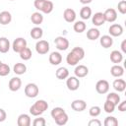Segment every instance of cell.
Instances as JSON below:
<instances>
[{
  "mask_svg": "<svg viewBox=\"0 0 126 126\" xmlns=\"http://www.w3.org/2000/svg\"><path fill=\"white\" fill-rule=\"evenodd\" d=\"M63 18L67 23H73L76 20V12L71 8H67L63 12Z\"/></svg>",
  "mask_w": 126,
  "mask_h": 126,
  "instance_id": "7c38bea8",
  "label": "cell"
},
{
  "mask_svg": "<svg viewBox=\"0 0 126 126\" xmlns=\"http://www.w3.org/2000/svg\"><path fill=\"white\" fill-rule=\"evenodd\" d=\"M54 121H55V123L57 125H60V126L65 125L68 122V115H67V113L64 112V113L60 114L59 116H57L56 118H54Z\"/></svg>",
  "mask_w": 126,
  "mask_h": 126,
  "instance_id": "f546056e",
  "label": "cell"
},
{
  "mask_svg": "<svg viewBox=\"0 0 126 126\" xmlns=\"http://www.w3.org/2000/svg\"><path fill=\"white\" fill-rule=\"evenodd\" d=\"M110 60L114 64H119L123 60V54L118 50H113L110 53Z\"/></svg>",
  "mask_w": 126,
  "mask_h": 126,
  "instance_id": "7402d4cb",
  "label": "cell"
},
{
  "mask_svg": "<svg viewBox=\"0 0 126 126\" xmlns=\"http://www.w3.org/2000/svg\"><path fill=\"white\" fill-rule=\"evenodd\" d=\"M95 91L100 94H104L108 93V91H109V83L106 80L97 81V83L95 84Z\"/></svg>",
  "mask_w": 126,
  "mask_h": 126,
  "instance_id": "8992f818",
  "label": "cell"
},
{
  "mask_svg": "<svg viewBox=\"0 0 126 126\" xmlns=\"http://www.w3.org/2000/svg\"><path fill=\"white\" fill-rule=\"evenodd\" d=\"M110 73L113 77L119 78L121 76H123L124 74V68L122 66H120L119 64H115L110 68Z\"/></svg>",
  "mask_w": 126,
  "mask_h": 126,
  "instance_id": "ffe728a7",
  "label": "cell"
},
{
  "mask_svg": "<svg viewBox=\"0 0 126 126\" xmlns=\"http://www.w3.org/2000/svg\"><path fill=\"white\" fill-rule=\"evenodd\" d=\"M101 112V109L99 106L97 105H94V106H92L89 110V114L92 116V117H97Z\"/></svg>",
  "mask_w": 126,
  "mask_h": 126,
  "instance_id": "74e56055",
  "label": "cell"
},
{
  "mask_svg": "<svg viewBox=\"0 0 126 126\" xmlns=\"http://www.w3.org/2000/svg\"><path fill=\"white\" fill-rule=\"evenodd\" d=\"M1 64H2V62H1V61H0V65H1Z\"/></svg>",
  "mask_w": 126,
  "mask_h": 126,
  "instance_id": "681fc988",
  "label": "cell"
},
{
  "mask_svg": "<svg viewBox=\"0 0 126 126\" xmlns=\"http://www.w3.org/2000/svg\"><path fill=\"white\" fill-rule=\"evenodd\" d=\"M66 61H67V63H68L70 66H75V65H77V63L79 62L78 58H77L72 52H69V53L67 54Z\"/></svg>",
  "mask_w": 126,
  "mask_h": 126,
  "instance_id": "e575fe53",
  "label": "cell"
},
{
  "mask_svg": "<svg viewBox=\"0 0 126 126\" xmlns=\"http://www.w3.org/2000/svg\"><path fill=\"white\" fill-rule=\"evenodd\" d=\"M12 47H13V50H14L15 52L20 53L24 48L27 47V40H26L24 37H17V38L13 41Z\"/></svg>",
  "mask_w": 126,
  "mask_h": 126,
  "instance_id": "3957f363",
  "label": "cell"
},
{
  "mask_svg": "<svg viewBox=\"0 0 126 126\" xmlns=\"http://www.w3.org/2000/svg\"><path fill=\"white\" fill-rule=\"evenodd\" d=\"M44 2H45V0H34L33 5H34V7H35V9H36V10L41 11V9H42V7H43Z\"/></svg>",
  "mask_w": 126,
  "mask_h": 126,
  "instance_id": "7bdbcfd3",
  "label": "cell"
},
{
  "mask_svg": "<svg viewBox=\"0 0 126 126\" xmlns=\"http://www.w3.org/2000/svg\"><path fill=\"white\" fill-rule=\"evenodd\" d=\"M10 49V41L7 37L2 36L0 37V52L1 53H7Z\"/></svg>",
  "mask_w": 126,
  "mask_h": 126,
  "instance_id": "44dd1931",
  "label": "cell"
},
{
  "mask_svg": "<svg viewBox=\"0 0 126 126\" xmlns=\"http://www.w3.org/2000/svg\"><path fill=\"white\" fill-rule=\"evenodd\" d=\"M100 36V32L97 29L95 28H92L87 32V37L90 40H95Z\"/></svg>",
  "mask_w": 126,
  "mask_h": 126,
  "instance_id": "484cf974",
  "label": "cell"
},
{
  "mask_svg": "<svg viewBox=\"0 0 126 126\" xmlns=\"http://www.w3.org/2000/svg\"><path fill=\"white\" fill-rule=\"evenodd\" d=\"M99 42H100V45H101L103 48H109V47H111L112 44H113V39H112V37H111L110 35L105 34V35H102V36L100 37Z\"/></svg>",
  "mask_w": 126,
  "mask_h": 126,
  "instance_id": "d6986e66",
  "label": "cell"
},
{
  "mask_svg": "<svg viewBox=\"0 0 126 126\" xmlns=\"http://www.w3.org/2000/svg\"><path fill=\"white\" fill-rule=\"evenodd\" d=\"M66 86L70 91H77L80 87V81L76 76L69 77L66 81Z\"/></svg>",
  "mask_w": 126,
  "mask_h": 126,
  "instance_id": "ba28073f",
  "label": "cell"
},
{
  "mask_svg": "<svg viewBox=\"0 0 126 126\" xmlns=\"http://www.w3.org/2000/svg\"><path fill=\"white\" fill-rule=\"evenodd\" d=\"M47 108H48V103L43 99H39V100H36L30 107V113L33 116H38L42 114L45 110H47Z\"/></svg>",
  "mask_w": 126,
  "mask_h": 126,
  "instance_id": "6da1fadb",
  "label": "cell"
},
{
  "mask_svg": "<svg viewBox=\"0 0 126 126\" xmlns=\"http://www.w3.org/2000/svg\"><path fill=\"white\" fill-rule=\"evenodd\" d=\"M74 73L77 78H84L89 74V69L85 65H78V66H76Z\"/></svg>",
  "mask_w": 126,
  "mask_h": 126,
  "instance_id": "4fadbf2b",
  "label": "cell"
},
{
  "mask_svg": "<svg viewBox=\"0 0 126 126\" xmlns=\"http://www.w3.org/2000/svg\"><path fill=\"white\" fill-rule=\"evenodd\" d=\"M103 16H104L105 22L113 23V22L116 21V19H117V12H116V10L113 9V8H108V9H106V10L104 11Z\"/></svg>",
  "mask_w": 126,
  "mask_h": 126,
  "instance_id": "52a82bcc",
  "label": "cell"
},
{
  "mask_svg": "<svg viewBox=\"0 0 126 126\" xmlns=\"http://www.w3.org/2000/svg\"><path fill=\"white\" fill-rule=\"evenodd\" d=\"M53 8H54L53 3H52L51 1L45 0V2H44V4H43V7H42V9H41V12L44 13V14H49V13H51V12L53 11Z\"/></svg>",
  "mask_w": 126,
  "mask_h": 126,
  "instance_id": "1f68e13d",
  "label": "cell"
},
{
  "mask_svg": "<svg viewBox=\"0 0 126 126\" xmlns=\"http://www.w3.org/2000/svg\"><path fill=\"white\" fill-rule=\"evenodd\" d=\"M86 28H87V26H86V24H85L83 21H78V22H76V23L74 24V26H73L74 31H75L76 32H78V33H81V32H85Z\"/></svg>",
  "mask_w": 126,
  "mask_h": 126,
  "instance_id": "4dcf8cb0",
  "label": "cell"
},
{
  "mask_svg": "<svg viewBox=\"0 0 126 126\" xmlns=\"http://www.w3.org/2000/svg\"><path fill=\"white\" fill-rule=\"evenodd\" d=\"M71 52L78 58L79 61L82 60V59L85 57V50H84L82 47H80V46H76V47H74V48L71 50Z\"/></svg>",
  "mask_w": 126,
  "mask_h": 126,
  "instance_id": "f1b7e54d",
  "label": "cell"
},
{
  "mask_svg": "<svg viewBox=\"0 0 126 126\" xmlns=\"http://www.w3.org/2000/svg\"><path fill=\"white\" fill-rule=\"evenodd\" d=\"M39 93V89L38 87L33 84V83H30L28 84L26 87H25V94L28 96V97H31V98H33L35 97Z\"/></svg>",
  "mask_w": 126,
  "mask_h": 126,
  "instance_id": "7a4b0ae2",
  "label": "cell"
},
{
  "mask_svg": "<svg viewBox=\"0 0 126 126\" xmlns=\"http://www.w3.org/2000/svg\"><path fill=\"white\" fill-rule=\"evenodd\" d=\"M54 43L58 50L64 51L69 47V40L64 36H57L54 39Z\"/></svg>",
  "mask_w": 126,
  "mask_h": 126,
  "instance_id": "5b68a950",
  "label": "cell"
},
{
  "mask_svg": "<svg viewBox=\"0 0 126 126\" xmlns=\"http://www.w3.org/2000/svg\"><path fill=\"white\" fill-rule=\"evenodd\" d=\"M56 78L59 79V80H64V79H67L69 77V71L67 68L65 67H60L56 70Z\"/></svg>",
  "mask_w": 126,
  "mask_h": 126,
  "instance_id": "603a6c76",
  "label": "cell"
},
{
  "mask_svg": "<svg viewBox=\"0 0 126 126\" xmlns=\"http://www.w3.org/2000/svg\"><path fill=\"white\" fill-rule=\"evenodd\" d=\"M115 106L116 105L113 102H111V101H109V100L106 99L105 102H104V104H103V109L107 113H112L114 111V109H115Z\"/></svg>",
  "mask_w": 126,
  "mask_h": 126,
  "instance_id": "8d00e7d4",
  "label": "cell"
},
{
  "mask_svg": "<svg viewBox=\"0 0 126 126\" xmlns=\"http://www.w3.org/2000/svg\"><path fill=\"white\" fill-rule=\"evenodd\" d=\"M121 50H122V52L126 53V40H125V39H124V40L122 41V43H121Z\"/></svg>",
  "mask_w": 126,
  "mask_h": 126,
  "instance_id": "7dc6e473",
  "label": "cell"
},
{
  "mask_svg": "<svg viewBox=\"0 0 126 126\" xmlns=\"http://www.w3.org/2000/svg\"><path fill=\"white\" fill-rule=\"evenodd\" d=\"M101 122L98 119H92L91 121H89V126H100Z\"/></svg>",
  "mask_w": 126,
  "mask_h": 126,
  "instance_id": "f6af8a7d",
  "label": "cell"
},
{
  "mask_svg": "<svg viewBox=\"0 0 126 126\" xmlns=\"http://www.w3.org/2000/svg\"><path fill=\"white\" fill-rule=\"evenodd\" d=\"M32 50H31L29 47L24 48V49H23V50L20 52V57H21L23 60H25V61L30 60V59L32 58Z\"/></svg>",
  "mask_w": 126,
  "mask_h": 126,
  "instance_id": "d6a6232c",
  "label": "cell"
},
{
  "mask_svg": "<svg viewBox=\"0 0 126 126\" xmlns=\"http://www.w3.org/2000/svg\"><path fill=\"white\" fill-rule=\"evenodd\" d=\"M62 61V55L57 52V51H53L50 53L49 55V63L51 65H59Z\"/></svg>",
  "mask_w": 126,
  "mask_h": 126,
  "instance_id": "e0dca14e",
  "label": "cell"
},
{
  "mask_svg": "<svg viewBox=\"0 0 126 126\" xmlns=\"http://www.w3.org/2000/svg\"><path fill=\"white\" fill-rule=\"evenodd\" d=\"M10 1H14V0H10Z\"/></svg>",
  "mask_w": 126,
  "mask_h": 126,
  "instance_id": "f907efd6",
  "label": "cell"
},
{
  "mask_svg": "<svg viewBox=\"0 0 126 126\" xmlns=\"http://www.w3.org/2000/svg\"><path fill=\"white\" fill-rule=\"evenodd\" d=\"M12 21V15L8 11H2L0 13V24L3 26H6L10 24Z\"/></svg>",
  "mask_w": 126,
  "mask_h": 126,
  "instance_id": "ac0fdd59",
  "label": "cell"
},
{
  "mask_svg": "<svg viewBox=\"0 0 126 126\" xmlns=\"http://www.w3.org/2000/svg\"><path fill=\"white\" fill-rule=\"evenodd\" d=\"M35 50L38 54H46L48 51H49V43L48 41L46 40H38L36 43H35Z\"/></svg>",
  "mask_w": 126,
  "mask_h": 126,
  "instance_id": "277c9868",
  "label": "cell"
},
{
  "mask_svg": "<svg viewBox=\"0 0 126 126\" xmlns=\"http://www.w3.org/2000/svg\"><path fill=\"white\" fill-rule=\"evenodd\" d=\"M9 73H10V67H9V65H7L5 63H2L0 65V76L1 77H4V76L9 75Z\"/></svg>",
  "mask_w": 126,
  "mask_h": 126,
  "instance_id": "f35d334b",
  "label": "cell"
},
{
  "mask_svg": "<svg viewBox=\"0 0 126 126\" xmlns=\"http://www.w3.org/2000/svg\"><path fill=\"white\" fill-rule=\"evenodd\" d=\"M9 90L12 91V92H16V91H19L22 87V81L20 78L18 77H14L12 78L10 81H9Z\"/></svg>",
  "mask_w": 126,
  "mask_h": 126,
  "instance_id": "8fae6325",
  "label": "cell"
},
{
  "mask_svg": "<svg viewBox=\"0 0 126 126\" xmlns=\"http://www.w3.org/2000/svg\"><path fill=\"white\" fill-rule=\"evenodd\" d=\"M65 112V110H64V108H62V107H54L52 110H51V117L54 119V118H56L57 116H59L60 114H62V113H64Z\"/></svg>",
  "mask_w": 126,
  "mask_h": 126,
  "instance_id": "ab89813d",
  "label": "cell"
},
{
  "mask_svg": "<svg viewBox=\"0 0 126 126\" xmlns=\"http://www.w3.org/2000/svg\"><path fill=\"white\" fill-rule=\"evenodd\" d=\"M93 0H80V2L82 3V4H84V5H87V4H90L91 2H92Z\"/></svg>",
  "mask_w": 126,
  "mask_h": 126,
  "instance_id": "c3c4849f",
  "label": "cell"
},
{
  "mask_svg": "<svg viewBox=\"0 0 126 126\" xmlns=\"http://www.w3.org/2000/svg\"><path fill=\"white\" fill-rule=\"evenodd\" d=\"M103 124H104V126H117L118 125V120L114 116H107L104 119Z\"/></svg>",
  "mask_w": 126,
  "mask_h": 126,
  "instance_id": "d590c367",
  "label": "cell"
},
{
  "mask_svg": "<svg viewBox=\"0 0 126 126\" xmlns=\"http://www.w3.org/2000/svg\"><path fill=\"white\" fill-rule=\"evenodd\" d=\"M92 16V9L88 6H84L80 11V17L83 20H88Z\"/></svg>",
  "mask_w": 126,
  "mask_h": 126,
  "instance_id": "83f0119b",
  "label": "cell"
},
{
  "mask_svg": "<svg viewBox=\"0 0 126 126\" xmlns=\"http://www.w3.org/2000/svg\"><path fill=\"white\" fill-rule=\"evenodd\" d=\"M71 107H72L73 110L78 111V112H81V111H83V110L86 109L87 103H86V101L83 100V99H75V100L72 101Z\"/></svg>",
  "mask_w": 126,
  "mask_h": 126,
  "instance_id": "30bf717a",
  "label": "cell"
},
{
  "mask_svg": "<svg viewBox=\"0 0 126 126\" xmlns=\"http://www.w3.org/2000/svg\"><path fill=\"white\" fill-rule=\"evenodd\" d=\"M31 123H32V121H31V117L29 114L23 113V114L19 115L18 120H17V124L19 126H30Z\"/></svg>",
  "mask_w": 126,
  "mask_h": 126,
  "instance_id": "5bb4252c",
  "label": "cell"
},
{
  "mask_svg": "<svg viewBox=\"0 0 126 126\" xmlns=\"http://www.w3.org/2000/svg\"><path fill=\"white\" fill-rule=\"evenodd\" d=\"M30 34H31V36H32L33 39H39V38H41L42 35H43V31H42V29L39 28V27H34V28H32V29L31 30Z\"/></svg>",
  "mask_w": 126,
  "mask_h": 126,
  "instance_id": "d4e9b609",
  "label": "cell"
},
{
  "mask_svg": "<svg viewBox=\"0 0 126 126\" xmlns=\"http://www.w3.org/2000/svg\"><path fill=\"white\" fill-rule=\"evenodd\" d=\"M92 22H93V24H94V26H96V27L102 26V25L105 23L103 13H101V12H97V13H95V14L93 16Z\"/></svg>",
  "mask_w": 126,
  "mask_h": 126,
  "instance_id": "9a60e30c",
  "label": "cell"
},
{
  "mask_svg": "<svg viewBox=\"0 0 126 126\" xmlns=\"http://www.w3.org/2000/svg\"><path fill=\"white\" fill-rule=\"evenodd\" d=\"M6 117H7L6 111H5L3 108H0V122H3V121H5Z\"/></svg>",
  "mask_w": 126,
  "mask_h": 126,
  "instance_id": "bcb514c9",
  "label": "cell"
},
{
  "mask_svg": "<svg viewBox=\"0 0 126 126\" xmlns=\"http://www.w3.org/2000/svg\"><path fill=\"white\" fill-rule=\"evenodd\" d=\"M46 124V121L43 117H38V118H35L33 121H32V125L33 126H45Z\"/></svg>",
  "mask_w": 126,
  "mask_h": 126,
  "instance_id": "b9f144b4",
  "label": "cell"
},
{
  "mask_svg": "<svg viewBox=\"0 0 126 126\" xmlns=\"http://www.w3.org/2000/svg\"><path fill=\"white\" fill-rule=\"evenodd\" d=\"M117 8H118V11L121 13V14H126V0H121L118 5H117Z\"/></svg>",
  "mask_w": 126,
  "mask_h": 126,
  "instance_id": "60d3db41",
  "label": "cell"
},
{
  "mask_svg": "<svg viewBox=\"0 0 126 126\" xmlns=\"http://www.w3.org/2000/svg\"><path fill=\"white\" fill-rule=\"evenodd\" d=\"M106 99L109 100V101H111V102H113L115 105H117L120 102V96L116 93H109L107 94V96H106Z\"/></svg>",
  "mask_w": 126,
  "mask_h": 126,
  "instance_id": "836d02e7",
  "label": "cell"
},
{
  "mask_svg": "<svg viewBox=\"0 0 126 126\" xmlns=\"http://www.w3.org/2000/svg\"><path fill=\"white\" fill-rule=\"evenodd\" d=\"M117 105H118V110L119 111H121V112L126 111V100H123V101L119 102Z\"/></svg>",
  "mask_w": 126,
  "mask_h": 126,
  "instance_id": "ee69618b",
  "label": "cell"
},
{
  "mask_svg": "<svg viewBox=\"0 0 126 126\" xmlns=\"http://www.w3.org/2000/svg\"><path fill=\"white\" fill-rule=\"evenodd\" d=\"M114 90L118 93H122L125 91L126 89V82L123 80V79H116L113 81V84H112Z\"/></svg>",
  "mask_w": 126,
  "mask_h": 126,
  "instance_id": "2e32d148",
  "label": "cell"
},
{
  "mask_svg": "<svg viewBox=\"0 0 126 126\" xmlns=\"http://www.w3.org/2000/svg\"><path fill=\"white\" fill-rule=\"evenodd\" d=\"M13 71L15 74L17 75H23L26 73L27 71V66L24 64V63H16L14 65V68H13Z\"/></svg>",
  "mask_w": 126,
  "mask_h": 126,
  "instance_id": "4316f807",
  "label": "cell"
},
{
  "mask_svg": "<svg viewBox=\"0 0 126 126\" xmlns=\"http://www.w3.org/2000/svg\"><path fill=\"white\" fill-rule=\"evenodd\" d=\"M108 32L110 34V36H120L123 33V27L119 24H113L109 27L108 29Z\"/></svg>",
  "mask_w": 126,
  "mask_h": 126,
  "instance_id": "9c48e42d",
  "label": "cell"
},
{
  "mask_svg": "<svg viewBox=\"0 0 126 126\" xmlns=\"http://www.w3.org/2000/svg\"><path fill=\"white\" fill-rule=\"evenodd\" d=\"M31 21H32V23L34 24L35 26H38V25H40V24L43 22V16H42V14L39 13V12H34V13H32V16H31Z\"/></svg>",
  "mask_w": 126,
  "mask_h": 126,
  "instance_id": "cb8c5ba5",
  "label": "cell"
}]
</instances>
